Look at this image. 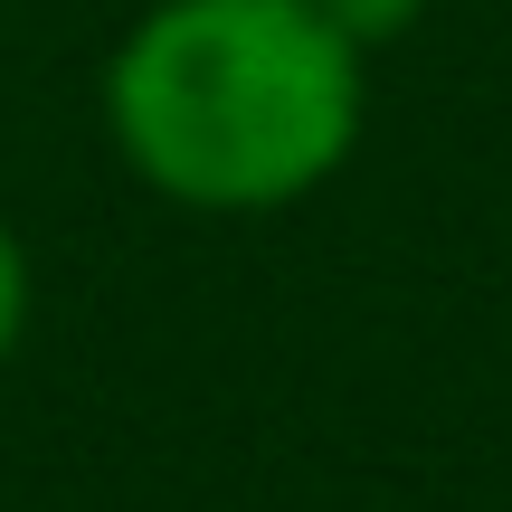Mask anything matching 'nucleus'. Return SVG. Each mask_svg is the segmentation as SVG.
I'll use <instances>...</instances> for the list:
<instances>
[{
	"mask_svg": "<svg viewBox=\"0 0 512 512\" xmlns=\"http://www.w3.org/2000/svg\"><path fill=\"white\" fill-rule=\"evenodd\" d=\"M370 57L313 0H152L105 57V133L133 181L200 219L294 209L351 162Z\"/></svg>",
	"mask_w": 512,
	"mask_h": 512,
	"instance_id": "nucleus-1",
	"label": "nucleus"
},
{
	"mask_svg": "<svg viewBox=\"0 0 512 512\" xmlns=\"http://www.w3.org/2000/svg\"><path fill=\"white\" fill-rule=\"evenodd\" d=\"M313 10H323L332 19V29H342L351 38V48H389V38H408V29H418V19H427V0H313Z\"/></svg>",
	"mask_w": 512,
	"mask_h": 512,
	"instance_id": "nucleus-2",
	"label": "nucleus"
},
{
	"mask_svg": "<svg viewBox=\"0 0 512 512\" xmlns=\"http://www.w3.org/2000/svg\"><path fill=\"white\" fill-rule=\"evenodd\" d=\"M19 332H29V247H19V228L0 219V361L19 351Z\"/></svg>",
	"mask_w": 512,
	"mask_h": 512,
	"instance_id": "nucleus-3",
	"label": "nucleus"
}]
</instances>
